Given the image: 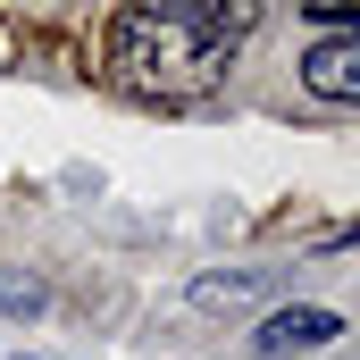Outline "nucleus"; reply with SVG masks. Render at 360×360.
<instances>
[{
	"mask_svg": "<svg viewBox=\"0 0 360 360\" xmlns=\"http://www.w3.org/2000/svg\"><path fill=\"white\" fill-rule=\"evenodd\" d=\"M101 59H109V84L143 92V101H201L210 84H226L235 42L201 34V25H193L184 8H168V0H143V8H117V17H109Z\"/></svg>",
	"mask_w": 360,
	"mask_h": 360,
	"instance_id": "f257e3e1",
	"label": "nucleus"
},
{
	"mask_svg": "<svg viewBox=\"0 0 360 360\" xmlns=\"http://www.w3.org/2000/svg\"><path fill=\"white\" fill-rule=\"evenodd\" d=\"M335 335H344V319H335V310L293 302V310H269V319L252 327V352H260V360H293V352H327Z\"/></svg>",
	"mask_w": 360,
	"mask_h": 360,
	"instance_id": "f03ea898",
	"label": "nucleus"
},
{
	"mask_svg": "<svg viewBox=\"0 0 360 360\" xmlns=\"http://www.w3.org/2000/svg\"><path fill=\"white\" fill-rule=\"evenodd\" d=\"M302 84L319 101H360V25H327L302 51Z\"/></svg>",
	"mask_w": 360,
	"mask_h": 360,
	"instance_id": "7ed1b4c3",
	"label": "nucleus"
},
{
	"mask_svg": "<svg viewBox=\"0 0 360 360\" xmlns=\"http://www.w3.org/2000/svg\"><path fill=\"white\" fill-rule=\"evenodd\" d=\"M168 8H184L201 34H218V42H243L252 25H260V0H168Z\"/></svg>",
	"mask_w": 360,
	"mask_h": 360,
	"instance_id": "20e7f679",
	"label": "nucleus"
},
{
	"mask_svg": "<svg viewBox=\"0 0 360 360\" xmlns=\"http://www.w3.org/2000/svg\"><path fill=\"white\" fill-rule=\"evenodd\" d=\"M276 276L269 269H235V276H193V310H243V302H260Z\"/></svg>",
	"mask_w": 360,
	"mask_h": 360,
	"instance_id": "39448f33",
	"label": "nucleus"
},
{
	"mask_svg": "<svg viewBox=\"0 0 360 360\" xmlns=\"http://www.w3.org/2000/svg\"><path fill=\"white\" fill-rule=\"evenodd\" d=\"M51 293H42V276H25V269H0V310L8 319H34Z\"/></svg>",
	"mask_w": 360,
	"mask_h": 360,
	"instance_id": "423d86ee",
	"label": "nucleus"
},
{
	"mask_svg": "<svg viewBox=\"0 0 360 360\" xmlns=\"http://www.w3.org/2000/svg\"><path fill=\"white\" fill-rule=\"evenodd\" d=\"M302 8H310L319 25H352V17H360V0H302Z\"/></svg>",
	"mask_w": 360,
	"mask_h": 360,
	"instance_id": "0eeeda50",
	"label": "nucleus"
},
{
	"mask_svg": "<svg viewBox=\"0 0 360 360\" xmlns=\"http://www.w3.org/2000/svg\"><path fill=\"white\" fill-rule=\"evenodd\" d=\"M17 360H34V352H17Z\"/></svg>",
	"mask_w": 360,
	"mask_h": 360,
	"instance_id": "6e6552de",
	"label": "nucleus"
}]
</instances>
